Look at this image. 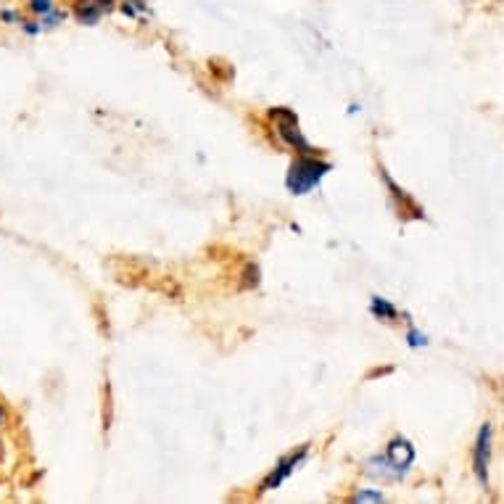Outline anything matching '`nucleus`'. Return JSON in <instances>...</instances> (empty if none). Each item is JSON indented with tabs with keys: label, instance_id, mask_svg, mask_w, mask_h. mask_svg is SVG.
<instances>
[{
	"label": "nucleus",
	"instance_id": "2",
	"mask_svg": "<svg viewBox=\"0 0 504 504\" xmlns=\"http://www.w3.org/2000/svg\"><path fill=\"white\" fill-rule=\"evenodd\" d=\"M270 119L275 122L277 138L282 140L288 148H293V151H299V153H312L309 140L304 138V135H301V130H299V117H296L291 109L277 106V109L270 111Z\"/></svg>",
	"mask_w": 504,
	"mask_h": 504
},
{
	"label": "nucleus",
	"instance_id": "3",
	"mask_svg": "<svg viewBox=\"0 0 504 504\" xmlns=\"http://www.w3.org/2000/svg\"><path fill=\"white\" fill-rule=\"evenodd\" d=\"M309 455V447H301L299 452H293V455H288V457H282L277 462V467L262 481V494H267V491H273V489H280L296 470H299V465L307 459Z\"/></svg>",
	"mask_w": 504,
	"mask_h": 504
},
{
	"label": "nucleus",
	"instance_id": "8",
	"mask_svg": "<svg viewBox=\"0 0 504 504\" xmlns=\"http://www.w3.org/2000/svg\"><path fill=\"white\" fill-rule=\"evenodd\" d=\"M383 180H386V185L391 187L394 198H402V214H410V217H414V220H420V217H422V209H420V206L414 204L413 198H410V196H407L404 190H399V187H396V183H394V180H391V178H388L386 172H383Z\"/></svg>",
	"mask_w": 504,
	"mask_h": 504
},
{
	"label": "nucleus",
	"instance_id": "12",
	"mask_svg": "<svg viewBox=\"0 0 504 504\" xmlns=\"http://www.w3.org/2000/svg\"><path fill=\"white\" fill-rule=\"evenodd\" d=\"M0 22H5V24H22V13L13 11V8H3L0 11Z\"/></svg>",
	"mask_w": 504,
	"mask_h": 504
},
{
	"label": "nucleus",
	"instance_id": "10",
	"mask_svg": "<svg viewBox=\"0 0 504 504\" xmlns=\"http://www.w3.org/2000/svg\"><path fill=\"white\" fill-rule=\"evenodd\" d=\"M27 8H30V13L43 19L46 13H50L56 8V0H27Z\"/></svg>",
	"mask_w": 504,
	"mask_h": 504
},
{
	"label": "nucleus",
	"instance_id": "1",
	"mask_svg": "<svg viewBox=\"0 0 504 504\" xmlns=\"http://www.w3.org/2000/svg\"><path fill=\"white\" fill-rule=\"evenodd\" d=\"M330 169H333L330 161H322L315 153H301V156L291 164L285 185H288V190H291L293 196H307V193H312V190L325 180V175H327Z\"/></svg>",
	"mask_w": 504,
	"mask_h": 504
},
{
	"label": "nucleus",
	"instance_id": "5",
	"mask_svg": "<svg viewBox=\"0 0 504 504\" xmlns=\"http://www.w3.org/2000/svg\"><path fill=\"white\" fill-rule=\"evenodd\" d=\"M114 5H117V0H77L74 3V19L80 22V24H98L106 13H111L114 11Z\"/></svg>",
	"mask_w": 504,
	"mask_h": 504
},
{
	"label": "nucleus",
	"instance_id": "9",
	"mask_svg": "<svg viewBox=\"0 0 504 504\" xmlns=\"http://www.w3.org/2000/svg\"><path fill=\"white\" fill-rule=\"evenodd\" d=\"M369 312H372V317H378V320L383 322H394L399 317L396 307H394L391 301L380 299V296H372V301H369Z\"/></svg>",
	"mask_w": 504,
	"mask_h": 504
},
{
	"label": "nucleus",
	"instance_id": "11",
	"mask_svg": "<svg viewBox=\"0 0 504 504\" xmlns=\"http://www.w3.org/2000/svg\"><path fill=\"white\" fill-rule=\"evenodd\" d=\"M352 502H383V494L380 491H360L352 497Z\"/></svg>",
	"mask_w": 504,
	"mask_h": 504
},
{
	"label": "nucleus",
	"instance_id": "7",
	"mask_svg": "<svg viewBox=\"0 0 504 504\" xmlns=\"http://www.w3.org/2000/svg\"><path fill=\"white\" fill-rule=\"evenodd\" d=\"M367 473L372 475V478H380V481H402L407 473H402L399 467H394L388 459H386V455L383 457H372L369 462H367Z\"/></svg>",
	"mask_w": 504,
	"mask_h": 504
},
{
	"label": "nucleus",
	"instance_id": "6",
	"mask_svg": "<svg viewBox=\"0 0 504 504\" xmlns=\"http://www.w3.org/2000/svg\"><path fill=\"white\" fill-rule=\"evenodd\" d=\"M386 459H388L394 467H399L402 473H407L410 465L414 462V447L404 436H396V439L388 444V449H386Z\"/></svg>",
	"mask_w": 504,
	"mask_h": 504
},
{
	"label": "nucleus",
	"instance_id": "15",
	"mask_svg": "<svg viewBox=\"0 0 504 504\" xmlns=\"http://www.w3.org/2000/svg\"><path fill=\"white\" fill-rule=\"evenodd\" d=\"M0 425H3V413H0Z\"/></svg>",
	"mask_w": 504,
	"mask_h": 504
},
{
	"label": "nucleus",
	"instance_id": "13",
	"mask_svg": "<svg viewBox=\"0 0 504 504\" xmlns=\"http://www.w3.org/2000/svg\"><path fill=\"white\" fill-rule=\"evenodd\" d=\"M407 343H410V346H413V349H417V346H425V343H428V338H425V333H420V330H410V333H407Z\"/></svg>",
	"mask_w": 504,
	"mask_h": 504
},
{
	"label": "nucleus",
	"instance_id": "4",
	"mask_svg": "<svg viewBox=\"0 0 504 504\" xmlns=\"http://www.w3.org/2000/svg\"><path fill=\"white\" fill-rule=\"evenodd\" d=\"M489 462H491V425L486 422L478 430L475 449H473V470H475V478L481 481V486L489 483Z\"/></svg>",
	"mask_w": 504,
	"mask_h": 504
},
{
	"label": "nucleus",
	"instance_id": "14",
	"mask_svg": "<svg viewBox=\"0 0 504 504\" xmlns=\"http://www.w3.org/2000/svg\"><path fill=\"white\" fill-rule=\"evenodd\" d=\"M22 30L30 35V38H38L43 32V24L40 22H22Z\"/></svg>",
	"mask_w": 504,
	"mask_h": 504
}]
</instances>
